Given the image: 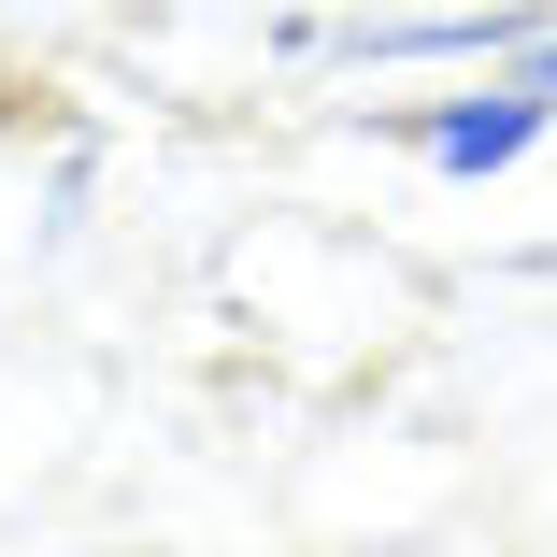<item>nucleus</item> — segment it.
Returning a JSON list of instances; mask_svg holds the SVG:
<instances>
[{
  "mask_svg": "<svg viewBox=\"0 0 557 557\" xmlns=\"http://www.w3.org/2000/svg\"><path fill=\"white\" fill-rule=\"evenodd\" d=\"M557 115V44H529L486 100H458V115H429L414 144H429V172H500V158H529V129Z\"/></svg>",
  "mask_w": 557,
  "mask_h": 557,
  "instance_id": "f257e3e1",
  "label": "nucleus"
}]
</instances>
